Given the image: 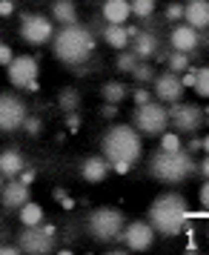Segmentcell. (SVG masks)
<instances>
[{
	"label": "cell",
	"instance_id": "1",
	"mask_svg": "<svg viewBox=\"0 0 209 255\" xmlns=\"http://www.w3.org/2000/svg\"><path fill=\"white\" fill-rule=\"evenodd\" d=\"M146 221L158 235L175 238L186 230V224L192 221V212H189V204L181 192H163L149 204V218Z\"/></svg>",
	"mask_w": 209,
	"mask_h": 255
},
{
	"label": "cell",
	"instance_id": "2",
	"mask_svg": "<svg viewBox=\"0 0 209 255\" xmlns=\"http://www.w3.org/2000/svg\"><path fill=\"white\" fill-rule=\"evenodd\" d=\"M52 52L66 66H83L95 52V37L86 26L66 23L60 26V32H55V37H52Z\"/></svg>",
	"mask_w": 209,
	"mask_h": 255
},
{
	"label": "cell",
	"instance_id": "3",
	"mask_svg": "<svg viewBox=\"0 0 209 255\" xmlns=\"http://www.w3.org/2000/svg\"><path fill=\"white\" fill-rule=\"evenodd\" d=\"M101 152L109 163H129L135 166L140 161V152H143V138L132 124H115L104 132L101 140Z\"/></svg>",
	"mask_w": 209,
	"mask_h": 255
},
{
	"label": "cell",
	"instance_id": "4",
	"mask_svg": "<svg viewBox=\"0 0 209 255\" xmlns=\"http://www.w3.org/2000/svg\"><path fill=\"white\" fill-rule=\"evenodd\" d=\"M195 169H198L195 158H192V152L184 149V146L175 149V152L158 149L155 155H152V161H149L152 178L161 181V184H181V181H186Z\"/></svg>",
	"mask_w": 209,
	"mask_h": 255
},
{
	"label": "cell",
	"instance_id": "5",
	"mask_svg": "<svg viewBox=\"0 0 209 255\" xmlns=\"http://www.w3.org/2000/svg\"><path fill=\"white\" fill-rule=\"evenodd\" d=\"M123 227H126V218H123V212L115 209V207H98V209H92L89 218H86L89 235H92L95 241H101V244L120 241Z\"/></svg>",
	"mask_w": 209,
	"mask_h": 255
},
{
	"label": "cell",
	"instance_id": "6",
	"mask_svg": "<svg viewBox=\"0 0 209 255\" xmlns=\"http://www.w3.org/2000/svg\"><path fill=\"white\" fill-rule=\"evenodd\" d=\"M132 127L138 129L140 135H163L166 127H169L166 104H161V101H149V104H143V106H135Z\"/></svg>",
	"mask_w": 209,
	"mask_h": 255
},
{
	"label": "cell",
	"instance_id": "7",
	"mask_svg": "<svg viewBox=\"0 0 209 255\" xmlns=\"http://www.w3.org/2000/svg\"><path fill=\"white\" fill-rule=\"evenodd\" d=\"M55 227L52 224H37V227H23L17 232V247L26 255H49L55 253Z\"/></svg>",
	"mask_w": 209,
	"mask_h": 255
},
{
	"label": "cell",
	"instance_id": "8",
	"mask_svg": "<svg viewBox=\"0 0 209 255\" xmlns=\"http://www.w3.org/2000/svg\"><path fill=\"white\" fill-rule=\"evenodd\" d=\"M166 112H169V124L175 127L178 135H184V132L192 135V132H198L201 124L207 121V112H204L201 106L198 104H184V101H181V104H172Z\"/></svg>",
	"mask_w": 209,
	"mask_h": 255
},
{
	"label": "cell",
	"instance_id": "9",
	"mask_svg": "<svg viewBox=\"0 0 209 255\" xmlns=\"http://www.w3.org/2000/svg\"><path fill=\"white\" fill-rule=\"evenodd\" d=\"M26 118V104L12 92H0V132H6V135H12L17 129H23Z\"/></svg>",
	"mask_w": 209,
	"mask_h": 255
},
{
	"label": "cell",
	"instance_id": "10",
	"mask_svg": "<svg viewBox=\"0 0 209 255\" xmlns=\"http://www.w3.org/2000/svg\"><path fill=\"white\" fill-rule=\"evenodd\" d=\"M20 37L29 46H43L55 37V23L46 14H23L20 17Z\"/></svg>",
	"mask_w": 209,
	"mask_h": 255
},
{
	"label": "cell",
	"instance_id": "11",
	"mask_svg": "<svg viewBox=\"0 0 209 255\" xmlns=\"http://www.w3.org/2000/svg\"><path fill=\"white\" fill-rule=\"evenodd\" d=\"M155 86H152V98L155 101H161V104H181L184 101V83H181V75H175V72H161V75H155Z\"/></svg>",
	"mask_w": 209,
	"mask_h": 255
},
{
	"label": "cell",
	"instance_id": "12",
	"mask_svg": "<svg viewBox=\"0 0 209 255\" xmlns=\"http://www.w3.org/2000/svg\"><path fill=\"white\" fill-rule=\"evenodd\" d=\"M155 235L158 232L152 230L149 221H132V224L123 227L120 241L126 244V250H132V253H146L152 244H155Z\"/></svg>",
	"mask_w": 209,
	"mask_h": 255
},
{
	"label": "cell",
	"instance_id": "13",
	"mask_svg": "<svg viewBox=\"0 0 209 255\" xmlns=\"http://www.w3.org/2000/svg\"><path fill=\"white\" fill-rule=\"evenodd\" d=\"M6 75H9V83L17 86V89H26L32 81H37L40 75V66L32 55H14L12 63L6 66Z\"/></svg>",
	"mask_w": 209,
	"mask_h": 255
},
{
	"label": "cell",
	"instance_id": "14",
	"mask_svg": "<svg viewBox=\"0 0 209 255\" xmlns=\"http://www.w3.org/2000/svg\"><path fill=\"white\" fill-rule=\"evenodd\" d=\"M26 201H32V184H23L20 178H12L0 189V207L3 212H17Z\"/></svg>",
	"mask_w": 209,
	"mask_h": 255
},
{
	"label": "cell",
	"instance_id": "15",
	"mask_svg": "<svg viewBox=\"0 0 209 255\" xmlns=\"http://www.w3.org/2000/svg\"><path fill=\"white\" fill-rule=\"evenodd\" d=\"M169 43H172L175 52H186V55H192L198 49V43H201V35H198V29H192V26H175L172 35H169Z\"/></svg>",
	"mask_w": 209,
	"mask_h": 255
},
{
	"label": "cell",
	"instance_id": "16",
	"mask_svg": "<svg viewBox=\"0 0 209 255\" xmlns=\"http://www.w3.org/2000/svg\"><path fill=\"white\" fill-rule=\"evenodd\" d=\"M184 23L192 29H209V0H189L184 6Z\"/></svg>",
	"mask_w": 209,
	"mask_h": 255
},
{
	"label": "cell",
	"instance_id": "17",
	"mask_svg": "<svg viewBox=\"0 0 209 255\" xmlns=\"http://www.w3.org/2000/svg\"><path fill=\"white\" fill-rule=\"evenodd\" d=\"M112 172V166L106 161L104 155H92V158H86L81 163V175L86 184H104V178Z\"/></svg>",
	"mask_w": 209,
	"mask_h": 255
},
{
	"label": "cell",
	"instance_id": "18",
	"mask_svg": "<svg viewBox=\"0 0 209 255\" xmlns=\"http://www.w3.org/2000/svg\"><path fill=\"white\" fill-rule=\"evenodd\" d=\"M23 169H26V158L20 149L9 146V149L0 152V172H3V178H17Z\"/></svg>",
	"mask_w": 209,
	"mask_h": 255
},
{
	"label": "cell",
	"instance_id": "19",
	"mask_svg": "<svg viewBox=\"0 0 209 255\" xmlns=\"http://www.w3.org/2000/svg\"><path fill=\"white\" fill-rule=\"evenodd\" d=\"M158 46H161V40H158V35H155V32H138V35L132 37V43H129V49H132L140 60L155 58Z\"/></svg>",
	"mask_w": 209,
	"mask_h": 255
},
{
	"label": "cell",
	"instance_id": "20",
	"mask_svg": "<svg viewBox=\"0 0 209 255\" xmlns=\"http://www.w3.org/2000/svg\"><path fill=\"white\" fill-rule=\"evenodd\" d=\"M132 17V6L129 0H104V20L106 23H126Z\"/></svg>",
	"mask_w": 209,
	"mask_h": 255
},
{
	"label": "cell",
	"instance_id": "21",
	"mask_svg": "<svg viewBox=\"0 0 209 255\" xmlns=\"http://www.w3.org/2000/svg\"><path fill=\"white\" fill-rule=\"evenodd\" d=\"M104 40H106V46H112L115 52H120V49H129V35H126V23L120 26V23H106L104 26Z\"/></svg>",
	"mask_w": 209,
	"mask_h": 255
},
{
	"label": "cell",
	"instance_id": "22",
	"mask_svg": "<svg viewBox=\"0 0 209 255\" xmlns=\"http://www.w3.org/2000/svg\"><path fill=\"white\" fill-rule=\"evenodd\" d=\"M52 20L60 23V26L78 23V6H75V0H55V6H52Z\"/></svg>",
	"mask_w": 209,
	"mask_h": 255
},
{
	"label": "cell",
	"instance_id": "23",
	"mask_svg": "<svg viewBox=\"0 0 209 255\" xmlns=\"http://www.w3.org/2000/svg\"><path fill=\"white\" fill-rule=\"evenodd\" d=\"M17 215H20V224H23V227H37V224H43V207L35 204V201H26L23 207L17 209Z\"/></svg>",
	"mask_w": 209,
	"mask_h": 255
},
{
	"label": "cell",
	"instance_id": "24",
	"mask_svg": "<svg viewBox=\"0 0 209 255\" xmlns=\"http://www.w3.org/2000/svg\"><path fill=\"white\" fill-rule=\"evenodd\" d=\"M101 95H104V104H117L120 106V101H126V83H120V81H109L104 83V89H101Z\"/></svg>",
	"mask_w": 209,
	"mask_h": 255
},
{
	"label": "cell",
	"instance_id": "25",
	"mask_svg": "<svg viewBox=\"0 0 209 255\" xmlns=\"http://www.w3.org/2000/svg\"><path fill=\"white\" fill-rule=\"evenodd\" d=\"M138 55L132 52V49H120L115 55V69H117V75H132V69L138 66Z\"/></svg>",
	"mask_w": 209,
	"mask_h": 255
},
{
	"label": "cell",
	"instance_id": "26",
	"mask_svg": "<svg viewBox=\"0 0 209 255\" xmlns=\"http://www.w3.org/2000/svg\"><path fill=\"white\" fill-rule=\"evenodd\" d=\"M192 66V55H186V52H169V58H166V69L175 72V75H184L186 69Z\"/></svg>",
	"mask_w": 209,
	"mask_h": 255
},
{
	"label": "cell",
	"instance_id": "27",
	"mask_svg": "<svg viewBox=\"0 0 209 255\" xmlns=\"http://www.w3.org/2000/svg\"><path fill=\"white\" fill-rule=\"evenodd\" d=\"M58 106L66 112V115H69V112H75V109L81 106V92H78V89H63V92H60V98H58Z\"/></svg>",
	"mask_w": 209,
	"mask_h": 255
},
{
	"label": "cell",
	"instance_id": "28",
	"mask_svg": "<svg viewBox=\"0 0 209 255\" xmlns=\"http://www.w3.org/2000/svg\"><path fill=\"white\" fill-rule=\"evenodd\" d=\"M155 75H158V72L152 69V66H149V63H146V60H138V66L132 69V78L138 81V86H143V83L155 81Z\"/></svg>",
	"mask_w": 209,
	"mask_h": 255
},
{
	"label": "cell",
	"instance_id": "29",
	"mask_svg": "<svg viewBox=\"0 0 209 255\" xmlns=\"http://www.w3.org/2000/svg\"><path fill=\"white\" fill-rule=\"evenodd\" d=\"M201 98H209V66H198L195 69V86H192Z\"/></svg>",
	"mask_w": 209,
	"mask_h": 255
},
{
	"label": "cell",
	"instance_id": "30",
	"mask_svg": "<svg viewBox=\"0 0 209 255\" xmlns=\"http://www.w3.org/2000/svg\"><path fill=\"white\" fill-rule=\"evenodd\" d=\"M181 146H184V140H181L178 132H163V135H161V146H158V149L175 152V149H181Z\"/></svg>",
	"mask_w": 209,
	"mask_h": 255
},
{
	"label": "cell",
	"instance_id": "31",
	"mask_svg": "<svg viewBox=\"0 0 209 255\" xmlns=\"http://www.w3.org/2000/svg\"><path fill=\"white\" fill-rule=\"evenodd\" d=\"M129 6H132L135 17H149L155 12V0H129Z\"/></svg>",
	"mask_w": 209,
	"mask_h": 255
},
{
	"label": "cell",
	"instance_id": "32",
	"mask_svg": "<svg viewBox=\"0 0 209 255\" xmlns=\"http://www.w3.org/2000/svg\"><path fill=\"white\" fill-rule=\"evenodd\" d=\"M166 20H172V23H181V20H184V3H172V6L166 9Z\"/></svg>",
	"mask_w": 209,
	"mask_h": 255
},
{
	"label": "cell",
	"instance_id": "33",
	"mask_svg": "<svg viewBox=\"0 0 209 255\" xmlns=\"http://www.w3.org/2000/svg\"><path fill=\"white\" fill-rule=\"evenodd\" d=\"M132 101H135V106H143V104H149V101H152V92L146 89V86H138V89L132 92Z\"/></svg>",
	"mask_w": 209,
	"mask_h": 255
},
{
	"label": "cell",
	"instance_id": "34",
	"mask_svg": "<svg viewBox=\"0 0 209 255\" xmlns=\"http://www.w3.org/2000/svg\"><path fill=\"white\" fill-rule=\"evenodd\" d=\"M12 58H14V52H12V46H6L3 40H0V66L6 69L9 63H12Z\"/></svg>",
	"mask_w": 209,
	"mask_h": 255
},
{
	"label": "cell",
	"instance_id": "35",
	"mask_svg": "<svg viewBox=\"0 0 209 255\" xmlns=\"http://www.w3.org/2000/svg\"><path fill=\"white\" fill-rule=\"evenodd\" d=\"M198 198H201V207H204V212H209V178H204V184H201V192H198Z\"/></svg>",
	"mask_w": 209,
	"mask_h": 255
},
{
	"label": "cell",
	"instance_id": "36",
	"mask_svg": "<svg viewBox=\"0 0 209 255\" xmlns=\"http://www.w3.org/2000/svg\"><path fill=\"white\" fill-rule=\"evenodd\" d=\"M23 129L29 132V135H37V132H40V118L29 115V118H26V124H23Z\"/></svg>",
	"mask_w": 209,
	"mask_h": 255
},
{
	"label": "cell",
	"instance_id": "37",
	"mask_svg": "<svg viewBox=\"0 0 209 255\" xmlns=\"http://www.w3.org/2000/svg\"><path fill=\"white\" fill-rule=\"evenodd\" d=\"M181 83H184V89H192V86H195V69H192V66L181 75Z\"/></svg>",
	"mask_w": 209,
	"mask_h": 255
},
{
	"label": "cell",
	"instance_id": "38",
	"mask_svg": "<svg viewBox=\"0 0 209 255\" xmlns=\"http://www.w3.org/2000/svg\"><path fill=\"white\" fill-rule=\"evenodd\" d=\"M23 250L17 247V241L14 244H0V255H20Z\"/></svg>",
	"mask_w": 209,
	"mask_h": 255
},
{
	"label": "cell",
	"instance_id": "39",
	"mask_svg": "<svg viewBox=\"0 0 209 255\" xmlns=\"http://www.w3.org/2000/svg\"><path fill=\"white\" fill-rule=\"evenodd\" d=\"M14 12V0H0V17H9Z\"/></svg>",
	"mask_w": 209,
	"mask_h": 255
},
{
	"label": "cell",
	"instance_id": "40",
	"mask_svg": "<svg viewBox=\"0 0 209 255\" xmlns=\"http://www.w3.org/2000/svg\"><path fill=\"white\" fill-rule=\"evenodd\" d=\"M66 127H69V129H72V132H75V129L81 127V118L75 115V112H69V115H66Z\"/></svg>",
	"mask_w": 209,
	"mask_h": 255
},
{
	"label": "cell",
	"instance_id": "41",
	"mask_svg": "<svg viewBox=\"0 0 209 255\" xmlns=\"http://www.w3.org/2000/svg\"><path fill=\"white\" fill-rule=\"evenodd\" d=\"M115 115H117V104H104V118H109V121H112Z\"/></svg>",
	"mask_w": 209,
	"mask_h": 255
},
{
	"label": "cell",
	"instance_id": "42",
	"mask_svg": "<svg viewBox=\"0 0 209 255\" xmlns=\"http://www.w3.org/2000/svg\"><path fill=\"white\" fill-rule=\"evenodd\" d=\"M109 166H112V172H117V175H126L129 169H132L129 163H109Z\"/></svg>",
	"mask_w": 209,
	"mask_h": 255
},
{
	"label": "cell",
	"instance_id": "43",
	"mask_svg": "<svg viewBox=\"0 0 209 255\" xmlns=\"http://www.w3.org/2000/svg\"><path fill=\"white\" fill-rule=\"evenodd\" d=\"M17 178H20L23 184H32V181H35V169H23V172L17 175Z\"/></svg>",
	"mask_w": 209,
	"mask_h": 255
},
{
	"label": "cell",
	"instance_id": "44",
	"mask_svg": "<svg viewBox=\"0 0 209 255\" xmlns=\"http://www.w3.org/2000/svg\"><path fill=\"white\" fill-rule=\"evenodd\" d=\"M198 172L204 175V178H209V155H207V158H204L201 163H198Z\"/></svg>",
	"mask_w": 209,
	"mask_h": 255
},
{
	"label": "cell",
	"instance_id": "45",
	"mask_svg": "<svg viewBox=\"0 0 209 255\" xmlns=\"http://www.w3.org/2000/svg\"><path fill=\"white\" fill-rule=\"evenodd\" d=\"M186 149H189V152H201V138H189Z\"/></svg>",
	"mask_w": 209,
	"mask_h": 255
},
{
	"label": "cell",
	"instance_id": "46",
	"mask_svg": "<svg viewBox=\"0 0 209 255\" xmlns=\"http://www.w3.org/2000/svg\"><path fill=\"white\" fill-rule=\"evenodd\" d=\"M60 207H63V209H75V198L63 195V198H60Z\"/></svg>",
	"mask_w": 209,
	"mask_h": 255
},
{
	"label": "cell",
	"instance_id": "47",
	"mask_svg": "<svg viewBox=\"0 0 209 255\" xmlns=\"http://www.w3.org/2000/svg\"><path fill=\"white\" fill-rule=\"evenodd\" d=\"M201 152H207V155H209V135H204V138H201Z\"/></svg>",
	"mask_w": 209,
	"mask_h": 255
},
{
	"label": "cell",
	"instance_id": "48",
	"mask_svg": "<svg viewBox=\"0 0 209 255\" xmlns=\"http://www.w3.org/2000/svg\"><path fill=\"white\" fill-rule=\"evenodd\" d=\"M138 32H140V29H138V26H126V35H129V40H132V37H135V35H138Z\"/></svg>",
	"mask_w": 209,
	"mask_h": 255
},
{
	"label": "cell",
	"instance_id": "49",
	"mask_svg": "<svg viewBox=\"0 0 209 255\" xmlns=\"http://www.w3.org/2000/svg\"><path fill=\"white\" fill-rule=\"evenodd\" d=\"M204 215H207V218H209V212H204ZM207 244H209V232H207Z\"/></svg>",
	"mask_w": 209,
	"mask_h": 255
},
{
	"label": "cell",
	"instance_id": "50",
	"mask_svg": "<svg viewBox=\"0 0 209 255\" xmlns=\"http://www.w3.org/2000/svg\"><path fill=\"white\" fill-rule=\"evenodd\" d=\"M0 189H3V172H0Z\"/></svg>",
	"mask_w": 209,
	"mask_h": 255
},
{
	"label": "cell",
	"instance_id": "51",
	"mask_svg": "<svg viewBox=\"0 0 209 255\" xmlns=\"http://www.w3.org/2000/svg\"><path fill=\"white\" fill-rule=\"evenodd\" d=\"M204 112H207V115H209V106H207V109H204Z\"/></svg>",
	"mask_w": 209,
	"mask_h": 255
}]
</instances>
